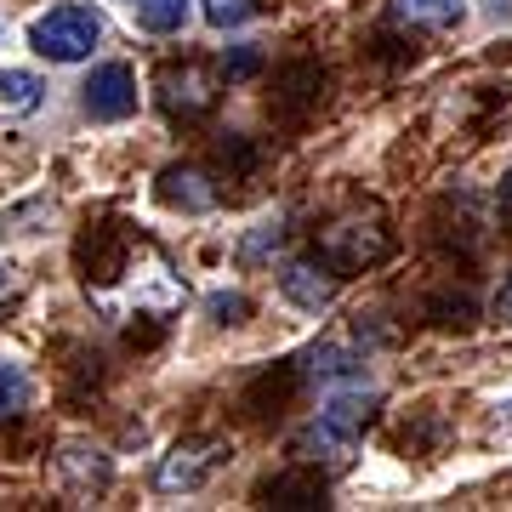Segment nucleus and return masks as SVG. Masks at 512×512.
<instances>
[{
  "mask_svg": "<svg viewBox=\"0 0 512 512\" xmlns=\"http://www.w3.org/2000/svg\"><path fill=\"white\" fill-rule=\"evenodd\" d=\"M103 40V18L92 6H52L46 18L29 29V46H35L46 63H86Z\"/></svg>",
  "mask_w": 512,
  "mask_h": 512,
  "instance_id": "nucleus-1",
  "label": "nucleus"
},
{
  "mask_svg": "<svg viewBox=\"0 0 512 512\" xmlns=\"http://www.w3.org/2000/svg\"><path fill=\"white\" fill-rule=\"evenodd\" d=\"M222 461H228V444H217V439H188V444H177V450L160 461L154 484H160L165 495H188V490H200V484L217 473Z\"/></svg>",
  "mask_w": 512,
  "mask_h": 512,
  "instance_id": "nucleus-2",
  "label": "nucleus"
},
{
  "mask_svg": "<svg viewBox=\"0 0 512 512\" xmlns=\"http://www.w3.org/2000/svg\"><path fill=\"white\" fill-rule=\"evenodd\" d=\"M80 103L92 120H131L137 114V74L126 63H103L92 69V80L80 86Z\"/></svg>",
  "mask_w": 512,
  "mask_h": 512,
  "instance_id": "nucleus-3",
  "label": "nucleus"
},
{
  "mask_svg": "<svg viewBox=\"0 0 512 512\" xmlns=\"http://www.w3.org/2000/svg\"><path fill=\"white\" fill-rule=\"evenodd\" d=\"M279 285H285V296H291L296 308H308V313L336 302V279H330L319 262H291V268L279 274Z\"/></svg>",
  "mask_w": 512,
  "mask_h": 512,
  "instance_id": "nucleus-4",
  "label": "nucleus"
},
{
  "mask_svg": "<svg viewBox=\"0 0 512 512\" xmlns=\"http://www.w3.org/2000/svg\"><path fill=\"white\" fill-rule=\"evenodd\" d=\"M370 421V399L365 393H342L319 410V439L325 444H353V433Z\"/></svg>",
  "mask_w": 512,
  "mask_h": 512,
  "instance_id": "nucleus-5",
  "label": "nucleus"
},
{
  "mask_svg": "<svg viewBox=\"0 0 512 512\" xmlns=\"http://www.w3.org/2000/svg\"><path fill=\"white\" fill-rule=\"evenodd\" d=\"M211 97H217L211 92V74L194 69V63L183 74H165V103H171V114H205Z\"/></svg>",
  "mask_w": 512,
  "mask_h": 512,
  "instance_id": "nucleus-6",
  "label": "nucleus"
},
{
  "mask_svg": "<svg viewBox=\"0 0 512 512\" xmlns=\"http://www.w3.org/2000/svg\"><path fill=\"white\" fill-rule=\"evenodd\" d=\"M393 18L404 29H456L461 23V0H393Z\"/></svg>",
  "mask_w": 512,
  "mask_h": 512,
  "instance_id": "nucleus-7",
  "label": "nucleus"
},
{
  "mask_svg": "<svg viewBox=\"0 0 512 512\" xmlns=\"http://www.w3.org/2000/svg\"><path fill=\"white\" fill-rule=\"evenodd\" d=\"M131 6H137V29L148 35H171L188 18V0H131Z\"/></svg>",
  "mask_w": 512,
  "mask_h": 512,
  "instance_id": "nucleus-8",
  "label": "nucleus"
},
{
  "mask_svg": "<svg viewBox=\"0 0 512 512\" xmlns=\"http://www.w3.org/2000/svg\"><path fill=\"white\" fill-rule=\"evenodd\" d=\"M205 177L200 171H165V200L171 205H188V211H211V200H217V194H211V188H200Z\"/></svg>",
  "mask_w": 512,
  "mask_h": 512,
  "instance_id": "nucleus-9",
  "label": "nucleus"
},
{
  "mask_svg": "<svg viewBox=\"0 0 512 512\" xmlns=\"http://www.w3.org/2000/svg\"><path fill=\"white\" fill-rule=\"evenodd\" d=\"M40 103V80L29 69H0V109L29 114Z\"/></svg>",
  "mask_w": 512,
  "mask_h": 512,
  "instance_id": "nucleus-10",
  "label": "nucleus"
},
{
  "mask_svg": "<svg viewBox=\"0 0 512 512\" xmlns=\"http://www.w3.org/2000/svg\"><path fill=\"white\" fill-rule=\"evenodd\" d=\"M29 404H35V382H29V370L0 365V416H23Z\"/></svg>",
  "mask_w": 512,
  "mask_h": 512,
  "instance_id": "nucleus-11",
  "label": "nucleus"
},
{
  "mask_svg": "<svg viewBox=\"0 0 512 512\" xmlns=\"http://www.w3.org/2000/svg\"><path fill=\"white\" fill-rule=\"evenodd\" d=\"M200 12L211 29H239L245 18H256V0H200Z\"/></svg>",
  "mask_w": 512,
  "mask_h": 512,
  "instance_id": "nucleus-12",
  "label": "nucleus"
},
{
  "mask_svg": "<svg viewBox=\"0 0 512 512\" xmlns=\"http://www.w3.org/2000/svg\"><path fill=\"white\" fill-rule=\"evenodd\" d=\"M211 313H217V319H228V325H239V319L251 313V302H245V296H211Z\"/></svg>",
  "mask_w": 512,
  "mask_h": 512,
  "instance_id": "nucleus-13",
  "label": "nucleus"
},
{
  "mask_svg": "<svg viewBox=\"0 0 512 512\" xmlns=\"http://www.w3.org/2000/svg\"><path fill=\"white\" fill-rule=\"evenodd\" d=\"M256 63H262V57H256L251 46H239V52L228 57V80H245V74H256Z\"/></svg>",
  "mask_w": 512,
  "mask_h": 512,
  "instance_id": "nucleus-14",
  "label": "nucleus"
},
{
  "mask_svg": "<svg viewBox=\"0 0 512 512\" xmlns=\"http://www.w3.org/2000/svg\"><path fill=\"white\" fill-rule=\"evenodd\" d=\"M490 313H495V319H501V325H512V274H507V285H501V291H495Z\"/></svg>",
  "mask_w": 512,
  "mask_h": 512,
  "instance_id": "nucleus-15",
  "label": "nucleus"
},
{
  "mask_svg": "<svg viewBox=\"0 0 512 512\" xmlns=\"http://www.w3.org/2000/svg\"><path fill=\"white\" fill-rule=\"evenodd\" d=\"M6 279H12V268H6V262H0V291H6Z\"/></svg>",
  "mask_w": 512,
  "mask_h": 512,
  "instance_id": "nucleus-16",
  "label": "nucleus"
}]
</instances>
